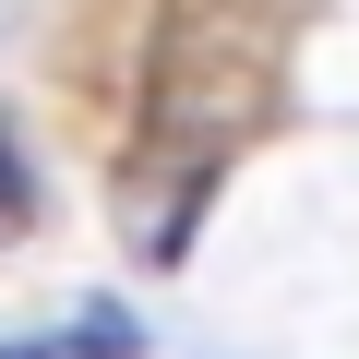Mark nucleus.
<instances>
[{"mask_svg": "<svg viewBox=\"0 0 359 359\" xmlns=\"http://www.w3.org/2000/svg\"><path fill=\"white\" fill-rule=\"evenodd\" d=\"M144 335H132V311H84L72 323V359H132Z\"/></svg>", "mask_w": 359, "mask_h": 359, "instance_id": "obj_1", "label": "nucleus"}, {"mask_svg": "<svg viewBox=\"0 0 359 359\" xmlns=\"http://www.w3.org/2000/svg\"><path fill=\"white\" fill-rule=\"evenodd\" d=\"M0 359H36V347H0Z\"/></svg>", "mask_w": 359, "mask_h": 359, "instance_id": "obj_2", "label": "nucleus"}]
</instances>
